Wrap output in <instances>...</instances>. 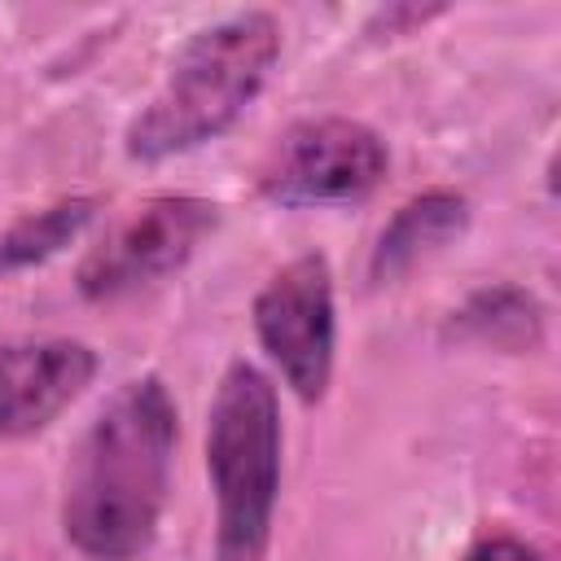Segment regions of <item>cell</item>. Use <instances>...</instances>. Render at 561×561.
<instances>
[{"instance_id": "cell-1", "label": "cell", "mask_w": 561, "mask_h": 561, "mask_svg": "<svg viewBox=\"0 0 561 561\" xmlns=\"http://www.w3.org/2000/svg\"><path fill=\"white\" fill-rule=\"evenodd\" d=\"M175 451V403L158 377L127 381L79 438L61 526L96 561H131L153 543Z\"/></svg>"}, {"instance_id": "cell-2", "label": "cell", "mask_w": 561, "mask_h": 561, "mask_svg": "<svg viewBox=\"0 0 561 561\" xmlns=\"http://www.w3.org/2000/svg\"><path fill=\"white\" fill-rule=\"evenodd\" d=\"M276 53L280 26L272 22V13L259 9L232 13L197 31L171 61L158 96L131 118L127 153L140 162H158L228 131L267 83Z\"/></svg>"}, {"instance_id": "cell-3", "label": "cell", "mask_w": 561, "mask_h": 561, "mask_svg": "<svg viewBox=\"0 0 561 561\" xmlns=\"http://www.w3.org/2000/svg\"><path fill=\"white\" fill-rule=\"evenodd\" d=\"M206 469L219 504V561H259L280 486V412L272 381L254 364H232L219 377Z\"/></svg>"}, {"instance_id": "cell-4", "label": "cell", "mask_w": 561, "mask_h": 561, "mask_svg": "<svg viewBox=\"0 0 561 561\" xmlns=\"http://www.w3.org/2000/svg\"><path fill=\"white\" fill-rule=\"evenodd\" d=\"M386 175V145L373 127L351 118L294 123L263 162V193L280 206L359 202Z\"/></svg>"}, {"instance_id": "cell-5", "label": "cell", "mask_w": 561, "mask_h": 561, "mask_svg": "<svg viewBox=\"0 0 561 561\" xmlns=\"http://www.w3.org/2000/svg\"><path fill=\"white\" fill-rule=\"evenodd\" d=\"M219 224V206L202 197H149L114 232L83 259L79 289L88 298H118L167 272L184 267V259L210 237Z\"/></svg>"}, {"instance_id": "cell-6", "label": "cell", "mask_w": 561, "mask_h": 561, "mask_svg": "<svg viewBox=\"0 0 561 561\" xmlns=\"http://www.w3.org/2000/svg\"><path fill=\"white\" fill-rule=\"evenodd\" d=\"M254 329L267 355L280 364L298 399H320L333 373V276L320 254H302L280 267L259 302Z\"/></svg>"}, {"instance_id": "cell-7", "label": "cell", "mask_w": 561, "mask_h": 561, "mask_svg": "<svg viewBox=\"0 0 561 561\" xmlns=\"http://www.w3.org/2000/svg\"><path fill=\"white\" fill-rule=\"evenodd\" d=\"M96 355L83 342L48 337L0 351V438L44 430L92 381Z\"/></svg>"}, {"instance_id": "cell-8", "label": "cell", "mask_w": 561, "mask_h": 561, "mask_svg": "<svg viewBox=\"0 0 561 561\" xmlns=\"http://www.w3.org/2000/svg\"><path fill=\"white\" fill-rule=\"evenodd\" d=\"M465 219H469V206H465L460 193H425V197L408 202L390 219V228L381 232V241H377L373 276L381 280V276H394V272L412 267L421 254H430V250L447 245L451 237H460Z\"/></svg>"}, {"instance_id": "cell-9", "label": "cell", "mask_w": 561, "mask_h": 561, "mask_svg": "<svg viewBox=\"0 0 561 561\" xmlns=\"http://www.w3.org/2000/svg\"><path fill=\"white\" fill-rule=\"evenodd\" d=\"M92 210H96L92 197H70V202H53V206L18 219L0 237V272H18V267H31V263L53 259L61 245H70L83 232V224L92 219Z\"/></svg>"}, {"instance_id": "cell-10", "label": "cell", "mask_w": 561, "mask_h": 561, "mask_svg": "<svg viewBox=\"0 0 561 561\" xmlns=\"http://www.w3.org/2000/svg\"><path fill=\"white\" fill-rule=\"evenodd\" d=\"M469 561H543V557L517 539H486L469 552Z\"/></svg>"}]
</instances>
